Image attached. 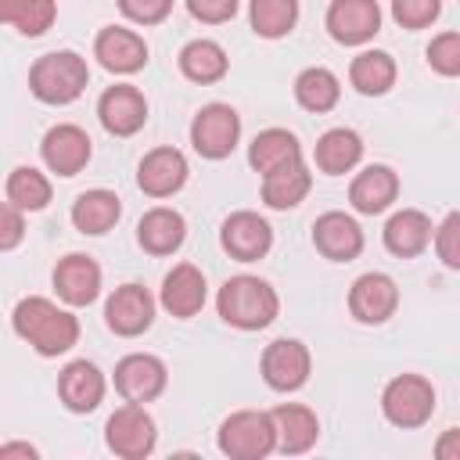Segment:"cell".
I'll return each instance as SVG.
<instances>
[{"label": "cell", "mask_w": 460, "mask_h": 460, "mask_svg": "<svg viewBox=\"0 0 460 460\" xmlns=\"http://www.w3.org/2000/svg\"><path fill=\"white\" fill-rule=\"evenodd\" d=\"M54 288H58V298L68 302V305H90L97 295H101V266L90 259V255H65L58 259L54 266Z\"/></svg>", "instance_id": "19"}, {"label": "cell", "mask_w": 460, "mask_h": 460, "mask_svg": "<svg viewBox=\"0 0 460 460\" xmlns=\"http://www.w3.org/2000/svg\"><path fill=\"white\" fill-rule=\"evenodd\" d=\"M338 97H341V86H338V75L331 68L313 65V68L298 72V79H295V101L305 111H316V115L320 111H331L338 104Z\"/></svg>", "instance_id": "32"}, {"label": "cell", "mask_w": 460, "mask_h": 460, "mask_svg": "<svg viewBox=\"0 0 460 460\" xmlns=\"http://www.w3.org/2000/svg\"><path fill=\"white\" fill-rule=\"evenodd\" d=\"M14 456H25V460H36L40 453H36L32 446H25V442H7V446H0V460H14Z\"/></svg>", "instance_id": "43"}, {"label": "cell", "mask_w": 460, "mask_h": 460, "mask_svg": "<svg viewBox=\"0 0 460 460\" xmlns=\"http://www.w3.org/2000/svg\"><path fill=\"white\" fill-rule=\"evenodd\" d=\"M442 14V0H392V18L402 29H428Z\"/></svg>", "instance_id": "37"}, {"label": "cell", "mask_w": 460, "mask_h": 460, "mask_svg": "<svg viewBox=\"0 0 460 460\" xmlns=\"http://www.w3.org/2000/svg\"><path fill=\"white\" fill-rule=\"evenodd\" d=\"M104 442L122 460H144V456H151V449L158 442V431H155V420L144 410V402L119 406L108 417V424H104Z\"/></svg>", "instance_id": "6"}, {"label": "cell", "mask_w": 460, "mask_h": 460, "mask_svg": "<svg viewBox=\"0 0 460 460\" xmlns=\"http://www.w3.org/2000/svg\"><path fill=\"white\" fill-rule=\"evenodd\" d=\"M216 309L219 316L237 327V331H262L277 320V309H280V298L277 291L259 280V277H230L223 288H219V298H216Z\"/></svg>", "instance_id": "2"}, {"label": "cell", "mask_w": 460, "mask_h": 460, "mask_svg": "<svg viewBox=\"0 0 460 460\" xmlns=\"http://www.w3.org/2000/svg\"><path fill=\"white\" fill-rule=\"evenodd\" d=\"M11 323H14V334L25 338L40 356H61L79 341V320L40 295L22 298L11 313Z\"/></svg>", "instance_id": "1"}, {"label": "cell", "mask_w": 460, "mask_h": 460, "mask_svg": "<svg viewBox=\"0 0 460 460\" xmlns=\"http://www.w3.org/2000/svg\"><path fill=\"white\" fill-rule=\"evenodd\" d=\"M309 187H313V176H309L305 162L295 158V162H288V165H280V169L262 176V201L270 208H295L309 194Z\"/></svg>", "instance_id": "27"}, {"label": "cell", "mask_w": 460, "mask_h": 460, "mask_svg": "<svg viewBox=\"0 0 460 460\" xmlns=\"http://www.w3.org/2000/svg\"><path fill=\"white\" fill-rule=\"evenodd\" d=\"M22 234H25L22 208H18V205H11V201H4V208H0V248H4V252H11V248L22 241Z\"/></svg>", "instance_id": "41"}, {"label": "cell", "mask_w": 460, "mask_h": 460, "mask_svg": "<svg viewBox=\"0 0 460 460\" xmlns=\"http://www.w3.org/2000/svg\"><path fill=\"white\" fill-rule=\"evenodd\" d=\"M90 83V68L75 50H50L32 61L29 90L43 104H72Z\"/></svg>", "instance_id": "3"}, {"label": "cell", "mask_w": 460, "mask_h": 460, "mask_svg": "<svg viewBox=\"0 0 460 460\" xmlns=\"http://www.w3.org/2000/svg\"><path fill=\"white\" fill-rule=\"evenodd\" d=\"M313 359L298 338H277L262 352V377L273 392H295L309 381Z\"/></svg>", "instance_id": "8"}, {"label": "cell", "mask_w": 460, "mask_h": 460, "mask_svg": "<svg viewBox=\"0 0 460 460\" xmlns=\"http://www.w3.org/2000/svg\"><path fill=\"white\" fill-rule=\"evenodd\" d=\"M381 410L395 428H420L435 413V388L420 374H399L381 392Z\"/></svg>", "instance_id": "5"}, {"label": "cell", "mask_w": 460, "mask_h": 460, "mask_svg": "<svg viewBox=\"0 0 460 460\" xmlns=\"http://www.w3.org/2000/svg\"><path fill=\"white\" fill-rule=\"evenodd\" d=\"M58 395H61V402H65L72 413H90V410H97L101 399H104V374H101L93 363L75 359V363H68V367L61 370V377H58Z\"/></svg>", "instance_id": "22"}, {"label": "cell", "mask_w": 460, "mask_h": 460, "mask_svg": "<svg viewBox=\"0 0 460 460\" xmlns=\"http://www.w3.org/2000/svg\"><path fill=\"white\" fill-rule=\"evenodd\" d=\"M187 11L205 25H219L237 14V0H187Z\"/></svg>", "instance_id": "40"}, {"label": "cell", "mask_w": 460, "mask_h": 460, "mask_svg": "<svg viewBox=\"0 0 460 460\" xmlns=\"http://www.w3.org/2000/svg\"><path fill=\"white\" fill-rule=\"evenodd\" d=\"M295 158H302V144L288 129H262L248 147V162L262 176L280 169V165H288V162H295Z\"/></svg>", "instance_id": "30"}, {"label": "cell", "mask_w": 460, "mask_h": 460, "mask_svg": "<svg viewBox=\"0 0 460 460\" xmlns=\"http://www.w3.org/2000/svg\"><path fill=\"white\" fill-rule=\"evenodd\" d=\"M273 417V428H277V449L288 453V456H298L305 449L316 446V435H320V420L309 406L302 402H280L277 410H270Z\"/></svg>", "instance_id": "20"}, {"label": "cell", "mask_w": 460, "mask_h": 460, "mask_svg": "<svg viewBox=\"0 0 460 460\" xmlns=\"http://www.w3.org/2000/svg\"><path fill=\"white\" fill-rule=\"evenodd\" d=\"M431 244V219L420 208H402L385 223V248L399 259H413Z\"/></svg>", "instance_id": "26"}, {"label": "cell", "mask_w": 460, "mask_h": 460, "mask_svg": "<svg viewBox=\"0 0 460 460\" xmlns=\"http://www.w3.org/2000/svg\"><path fill=\"white\" fill-rule=\"evenodd\" d=\"M137 183L151 198H169L187 183V158L176 147H155L140 158Z\"/></svg>", "instance_id": "18"}, {"label": "cell", "mask_w": 460, "mask_h": 460, "mask_svg": "<svg viewBox=\"0 0 460 460\" xmlns=\"http://www.w3.org/2000/svg\"><path fill=\"white\" fill-rule=\"evenodd\" d=\"M183 237H187L183 216H180L176 208H165V205L144 212L140 223H137V241H140V248L151 252V255H172V252L183 244Z\"/></svg>", "instance_id": "23"}, {"label": "cell", "mask_w": 460, "mask_h": 460, "mask_svg": "<svg viewBox=\"0 0 460 460\" xmlns=\"http://www.w3.org/2000/svg\"><path fill=\"white\" fill-rule=\"evenodd\" d=\"M428 65L438 75H460V32H438L428 43Z\"/></svg>", "instance_id": "36"}, {"label": "cell", "mask_w": 460, "mask_h": 460, "mask_svg": "<svg viewBox=\"0 0 460 460\" xmlns=\"http://www.w3.org/2000/svg\"><path fill=\"white\" fill-rule=\"evenodd\" d=\"M399 305V288L388 273H363L349 288V313L359 323H385Z\"/></svg>", "instance_id": "13"}, {"label": "cell", "mask_w": 460, "mask_h": 460, "mask_svg": "<svg viewBox=\"0 0 460 460\" xmlns=\"http://www.w3.org/2000/svg\"><path fill=\"white\" fill-rule=\"evenodd\" d=\"M219 449L230 460H262L277 449L273 417L262 410H237L219 424Z\"/></svg>", "instance_id": "4"}, {"label": "cell", "mask_w": 460, "mask_h": 460, "mask_svg": "<svg viewBox=\"0 0 460 460\" xmlns=\"http://www.w3.org/2000/svg\"><path fill=\"white\" fill-rule=\"evenodd\" d=\"M435 252L449 270H460V212H449L435 230Z\"/></svg>", "instance_id": "38"}, {"label": "cell", "mask_w": 460, "mask_h": 460, "mask_svg": "<svg viewBox=\"0 0 460 460\" xmlns=\"http://www.w3.org/2000/svg\"><path fill=\"white\" fill-rule=\"evenodd\" d=\"M241 137V115L230 104H205L190 122V144L201 158H226L237 147Z\"/></svg>", "instance_id": "7"}, {"label": "cell", "mask_w": 460, "mask_h": 460, "mask_svg": "<svg viewBox=\"0 0 460 460\" xmlns=\"http://www.w3.org/2000/svg\"><path fill=\"white\" fill-rule=\"evenodd\" d=\"M349 79H352V86H356L359 93L381 97V93H388L392 83H395V61H392V54H385V50H363V54L352 58Z\"/></svg>", "instance_id": "31"}, {"label": "cell", "mask_w": 460, "mask_h": 460, "mask_svg": "<svg viewBox=\"0 0 460 460\" xmlns=\"http://www.w3.org/2000/svg\"><path fill=\"white\" fill-rule=\"evenodd\" d=\"M162 305L180 320L194 316L205 305V277H201V270L190 266V262L172 266L165 273V280H162Z\"/></svg>", "instance_id": "24"}, {"label": "cell", "mask_w": 460, "mask_h": 460, "mask_svg": "<svg viewBox=\"0 0 460 460\" xmlns=\"http://www.w3.org/2000/svg\"><path fill=\"white\" fill-rule=\"evenodd\" d=\"M313 158H316V169L327 172V176H341V172H352L363 158V140L356 129H345V126H334L327 129L316 147H313Z\"/></svg>", "instance_id": "25"}, {"label": "cell", "mask_w": 460, "mask_h": 460, "mask_svg": "<svg viewBox=\"0 0 460 460\" xmlns=\"http://www.w3.org/2000/svg\"><path fill=\"white\" fill-rule=\"evenodd\" d=\"M252 29L262 40H280L298 22V0H252Z\"/></svg>", "instance_id": "35"}, {"label": "cell", "mask_w": 460, "mask_h": 460, "mask_svg": "<svg viewBox=\"0 0 460 460\" xmlns=\"http://www.w3.org/2000/svg\"><path fill=\"white\" fill-rule=\"evenodd\" d=\"M54 0H0V22L18 29L22 36H43L54 25Z\"/></svg>", "instance_id": "33"}, {"label": "cell", "mask_w": 460, "mask_h": 460, "mask_svg": "<svg viewBox=\"0 0 460 460\" xmlns=\"http://www.w3.org/2000/svg\"><path fill=\"white\" fill-rule=\"evenodd\" d=\"M313 244L323 259L331 262H349L363 252V230L352 216L345 212H323L316 223H313Z\"/></svg>", "instance_id": "17"}, {"label": "cell", "mask_w": 460, "mask_h": 460, "mask_svg": "<svg viewBox=\"0 0 460 460\" xmlns=\"http://www.w3.org/2000/svg\"><path fill=\"white\" fill-rule=\"evenodd\" d=\"M40 155H43V162H47L50 172L75 176L90 162V137H86V129H79L72 122L50 126L47 137H43V144H40Z\"/></svg>", "instance_id": "16"}, {"label": "cell", "mask_w": 460, "mask_h": 460, "mask_svg": "<svg viewBox=\"0 0 460 460\" xmlns=\"http://www.w3.org/2000/svg\"><path fill=\"white\" fill-rule=\"evenodd\" d=\"M7 201L18 205L22 212H40L50 201V180L32 165H18L7 176Z\"/></svg>", "instance_id": "34"}, {"label": "cell", "mask_w": 460, "mask_h": 460, "mask_svg": "<svg viewBox=\"0 0 460 460\" xmlns=\"http://www.w3.org/2000/svg\"><path fill=\"white\" fill-rule=\"evenodd\" d=\"M165 363L151 352H133L115 367V388L126 402H151L165 392Z\"/></svg>", "instance_id": "9"}, {"label": "cell", "mask_w": 460, "mask_h": 460, "mask_svg": "<svg viewBox=\"0 0 460 460\" xmlns=\"http://www.w3.org/2000/svg\"><path fill=\"white\" fill-rule=\"evenodd\" d=\"M435 456H438V460H460V428H449V431L438 435Z\"/></svg>", "instance_id": "42"}, {"label": "cell", "mask_w": 460, "mask_h": 460, "mask_svg": "<svg viewBox=\"0 0 460 460\" xmlns=\"http://www.w3.org/2000/svg\"><path fill=\"white\" fill-rule=\"evenodd\" d=\"M119 216H122V205H119V198H115L111 190H104V187L83 190V194L75 198V205H72V223H75V230H79V234H90V237L108 234V230L119 223Z\"/></svg>", "instance_id": "28"}, {"label": "cell", "mask_w": 460, "mask_h": 460, "mask_svg": "<svg viewBox=\"0 0 460 460\" xmlns=\"http://www.w3.org/2000/svg\"><path fill=\"white\" fill-rule=\"evenodd\" d=\"M395 194H399V176H395V169H388V165H367V169L356 172L352 183H349V201H352V208L363 212V216L385 212V208L395 201Z\"/></svg>", "instance_id": "21"}, {"label": "cell", "mask_w": 460, "mask_h": 460, "mask_svg": "<svg viewBox=\"0 0 460 460\" xmlns=\"http://www.w3.org/2000/svg\"><path fill=\"white\" fill-rule=\"evenodd\" d=\"M230 68V58L226 50L216 43V40H190L183 50H180V72L190 79V83H219Z\"/></svg>", "instance_id": "29"}, {"label": "cell", "mask_w": 460, "mask_h": 460, "mask_svg": "<svg viewBox=\"0 0 460 460\" xmlns=\"http://www.w3.org/2000/svg\"><path fill=\"white\" fill-rule=\"evenodd\" d=\"M104 320H108V327H111L115 334L137 338V334H144V331L151 327V320H155V298H151L147 288H140V284H122V288L111 291V298H108V305H104Z\"/></svg>", "instance_id": "14"}, {"label": "cell", "mask_w": 460, "mask_h": 460, "mask_svg": "<svg viewBox=\"0 0 460 460\" xmlns=\"http://www.w3.org/2000/svg\"><path fill=\"white\" fill-rule=\"evenodd\" d=\"M93 58L115 72V75H129V72H140L147 65V43L144 36H137L133 29H122V25H108L97 32L93 40Z\"/></svg>", "instance_id": "15"}, {"label": "cell", "mask_w": 460, "mask_h": 460, "mask_svg": "<svg viewBox=\"0 0 460 460\" xmlns=\"http://www.w3.org/2000/svg\"><path fill=\"white\" fill-rule=\"evenodd\" d=\"M219 244L237 262H255L273 248V230L259 212H234L219 230Z\"/></svg>", "instance_id": "12"}, {"label": "cell", "mask_w": 460, "mask_h": 460, "mask_svg": "<svg viewBox=\"0 0 460 460\" xmlns=\"http://www.w3.org/2000/svg\"><path fill=\"white\" fill-rule=\"evenodd\" d=\"M119 11L137 25H158L172 11V0H119Z\"/></svg>", "instance_id": "39"}, {"label": "cell", "mask_w": 460, "mask_h": 460, "mask_svg": "<svg viewBox=\"0 0 460 460\" xmlns=\"http://www.w3.org/2000/svg\"><path fill=\"white\" fill-rule=\"evenodd\" d=\"M97 119L101 126L111 133V137H133L144 122H147V101L137 86L129 83H119V86H108L97 101Z\"/></svg>", "instance_id": "11"}, {"label": "cell", "mask_w": 460, "mask_h": 460, "mask_svg": "<svg viewBox=\"0 0 460 460\" xmlns=\"http://www.w3.org/2000/svg\"><path fill=\"white\" fill-rule=\"evenodd\" d=\"M377 29H381L377 0H331V7H327V32L338 43L359 47V43L374 40Z\"/></svg>", "instance_id": "10"}]
</instances>
